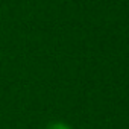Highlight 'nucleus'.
I'll use <instances>...</instances> for the list:
<instances>
[{"label":"nucleus","mask_w":129,"mask_h":129,"mask_svg":"<svg viewBox=\"0 0 129 129\" xmlns=\"http://www.w3.org/2000/svg\"><path fill=\"white\" fill-rule=\"evenodd\" d=\"M46 129H72L67 123H62V121H55V123H50Z\"/></svg>","instance_id":"f257e3e1"}]
</instances>
